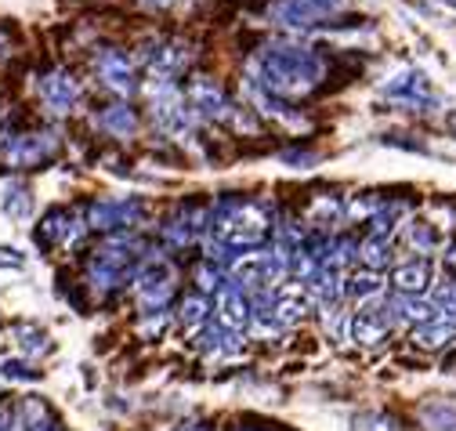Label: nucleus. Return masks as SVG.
<instances>
[{"label":"nucleus","instance_id":"nucleus-1","mask_svg":"<svg viewBox=\"0 0 456 431\" xmlns=\"http://www.w3.org/2000/svg\"><path fill=\"white\" fill-rule=\"evenodd\" d=\"M326 66L315 51L297 44H268L254 55V80L279 98H301L322 80Z\"/></svg>","mask_w":456,"mask_h":431},{"label":"nucleus","instance_id":"nucleus-11","mask_svg":"<svg viewBox=\"0 0 456 431\" xmlns=\"http://www.w3.org/2000/svg\"><path fill=\"white\" fill-rule=\"evenodd\" d=\"M142 4H145V8H175L178 0H142Z\"/></svg>","mask_w":456,"mask_h":431},{"label":"nucleus","instance_id":"nucleus-4","mask_svg":"<svg viewBox=\"0 0 456 431\" xmlns=\"http://www.w3.org/2000/svg\"><path fill=\"white\" fill-rule=\"evenodd\" d=\"M94 73H98V80L109 91H117V94H134L138 91L134 62L124 55V51H117V47H102L98 51V55H94Z\"/></svg>","mask_w":456,"mask_h":431},{"label":"nucleus","instance_id":"nucleus-3","mask_svg":"<svg viewBox=\"0 0 456 431\" xmlns=\"http://www.w3.org/2000/svg\"><path fill=\"white\" fill-rule=\"evenodd\" d=\"M380 94L391 98L395 105H403V110H420V113H428L438 105V94H435L431 80L420 69H398L391 80H384Z\"/></svg>","mask_w":456,"mask_h":431},{"label":"nucleus","instance_id":"nucleus-2","mask_svg":"<svg viewBox=\"0 0 456 431\" xmlns=\"http://www.w3.org/2000/svg\"><path fill=\"white\" fill-rule=\"evenodd\" d=\"M345 8L348 0H275L268 8V19L287 29H301V26H319L345 15Z\"/></svg>","mask_w":456,"mask_h":431},{"label":"nucleus","instance_id":"nucleus-9","mask_svg":"<svg viewBox=\"0 0 456 431\" xmlns=\"http://www.w3.org/2000/svg\"><path fill=\"white\" fill-rule=\"evenodd\" d=\"M428 280H431V268L420 261V264H406V268H398V276H395V283L403 287V290H424L428 287Z\"/></svg>","mask_w":456,"mask_h":431},{"label":"nucleus","instance_id":"nucleus-6","mask_svg":"<svg viewBox=\"0 0 456 431\" xmlns=\"http://www.w3.org/2000/svg\"><path fill=\"white\" fill-rule=\"evenodd\" d=\"M189 98H192V110L207 120H228L236 110H232V102H228V94L210 80V77H196L192 87H189Z\"/></svg>","mask_w":456,"mask_h":431},{"label":"nucleus","instance_id":"nucleus-10","mask_svg":"<svg viewBox=\"0 0 456 431\" xmlns=\"http://www.w3.org/2000/svg\"><path fill=\"white\" fill-rule=\"evenodd\" d=\"M4 210L12 214V218H26V214H29V192L22 185H12L4 192Z\"/></svg>","mask_w":456,"mask_h":431},{"label":"nucleus","instance_id":"nucleus-8","mask_svg":"<svg viewBox=\"0 0 456 431\" xmlns=\"http://www.w3.org/2000/svg\"><path fill=\"white\" fill-rule=\"evenodd\" d=\"M102 127L112 131V134H131L138 127V120H134V113L127 110V105H109V110L102 113Z\"/></svg>","mask_w":456,"mask_h":431},{"label":"nucleus","instance_id":"nucleus-5","mask_svg":"<svg viewBox=\"0 0 456 431\" xmlns=\"http://www.w3.org/2000/svg\"><path fill=\"white\" fill-rule=\"evenodd\" d=\"M37 91H40L44 110L54 113V117L73 113L77 102H80V84H77L69 73H62V69H59V73H47V77L37 84Z\"/></svg>","mask_w":456,"mask_h":431},{"label":"nucleus","instance_id":"nucleus-12","mask_svg":"<svg viewBox=\"0 0 456 431\" xmlns=\"http://www.w3.org/2000/svg\"><path fill=\"white\" fill-rule=\"evenodd\" d=\"M8 51H12V47H8V37H4V33H0V62H4V59H8Z\"/></svg>","mask_w":456,"mask_h":431},{"label":"nucleus","instance_id":"nucleus-7","mask_svg":"<svg viewBox=\"0 0 456 431\" xmlns=\"http://www.w3.org/2000/svg\"><path fill=\"white\" fill-rule=\"evenodd\" d=\"M54 149L51 134H15L4 142V156L12 164H37L40 156H47Z\"/></svg>","mask_w":456,"mask_h":431}]
</instances>
